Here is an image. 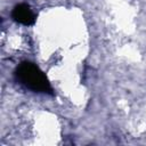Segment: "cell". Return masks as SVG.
Returning a JSON list of instances; mask_svg holds the SVG:
<instances>
[{
	"mask_svg": "<svg viewBox=\"0 0 146 146\" xmlns=\"http://www.w3.org/2000/svg\"><path fill=\"white\" fill-rule=\"evenodd\" d=\"M15 75L19 83L34 92H42L49 95L54 94L52 88L43 72L31 62H22L17 66Z\"/></svg>",
	"mask_w": 146,
	"mask_h": 146,
	"instance_id": "1",
	"label": "cell"
},
{
	"mask_svg": "<svg viewBox=\"0 0 146 146\" xmlns=\"http://www.w3.org/2000/svg\"><path fill=\"white\" fill-rule=\"evenodd\" d=\"M11 17L15 22L23 25H32L35 22V15L32 11L31 7L26 3H18L14 7L11 11Z\"/></svg>",
	"mask_w": 146,
	"mask_h": 146,
	"instance_id": "2",
	"label": "cell"
}]
</instances>
